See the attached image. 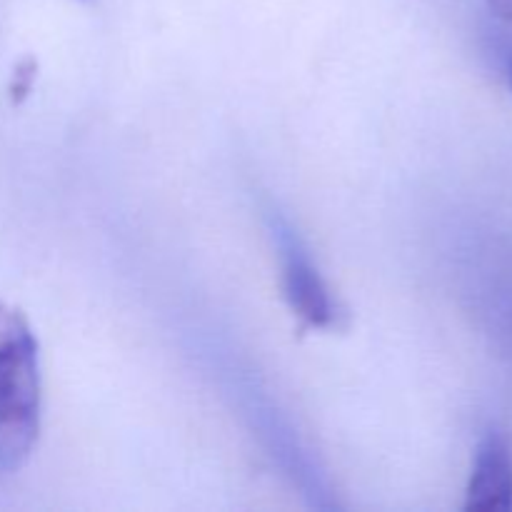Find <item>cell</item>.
<instances>
[{
  "instance_id": "5b68a950",
  "label": "cell",
  "mask_w": 512,
  "mask_h": 512,
  "mask_svg": "<svg viewBox=\"0 0 512 512\" xmlns=\"http://www.w3.org/2000/svg\"><path fill=\"white\" fill-rule=\"evenodd\" d=\"M490 10L505 23H512V0H488Z\"/></svg>"
},
{
  "instance_id": "3957f363",
  "label": "cell",
  "mask_w": 512,
  "mask_h": 512,
  "mask_svg": "<svg viewBox=\"0 0 512 512\" xmlns=\"http://www.w3.org/2000/svg\"><path fill=\"white\" fill-rule=\"evenodd\" d=\"M465 510H512V450L500 430H488L475 450L473 473L465 490Z\"/></svg>"
},
{
  "instance_id": "277c9868",
  "label": "cell",
  "mask_w": 512,
  "mask_h": 512,
  "mask_svg": "<svg viewBox=\"0 0 512 512\" xmlns=\"http://www.w3.org/2000/svg\"><path fill=\"white\" fill-rule=\"evenodd\" d=\"M35 78H38V63L35 58H23L13 70V80H10V100L13 103H23L33 90Z\"/></svg>"
},
{
  "instance_id": "6da1fadb",
  "label": "cell",
  "mask_w": 512,
  "mask_h": 512,
  "mask_svg": "<svg viewBox=\"0 0 512 512\" xmlns=\"http://www.w3.org/2000/svg\"><path fill=\"white\" fill-rule=\"evenodd\" d=\"M38 433V340L23 313L0 303V473H18L28 463Z\"/></svg>"
},
{
  "instance_id": "8992f818",
  "label": "cell",
  "mask_w": 512,
  "mask_h": 512,
  "mask_svg": "<svg viewBox=\"0 0 512 512\" xmlns=\"http://www.w3.org/2000/svg\"><path fill=\"white\" fill-rule=\"evenodd\" d=\"M510 83H512V60H510Z\"/></svg>"
},
{
  "instance_id": "7a4b0ae2",
  "label": "cell",
  "mask_w": 512,
  "mask_h": 512,
  "mask_svg": "<svg viewBox=\"0 0 512 512\" xmlns=\"http://www.w3.org/2000/svg\"><path fill=\"white\" fill-rule=\"evenodd\" d=\"M283 255V295L303 330H338L345 323V310L338 295L308 258L298 240L280 243Z\"/></svg>"
}]
</instances>
